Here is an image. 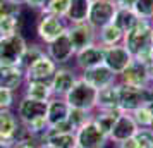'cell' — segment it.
I'll return each instance as SVG.
<instances>
[{"label":"cell","mask_w":153,"mask_h":148,"mask_svg":"<svg viewBox=\"0 0 153 148\" xmlns=\"http://www.w3.org/2000/svg\"><path fill=\"white\" fill-rule=\"evenodd\" d=\"M131 57L138 62L148 64L153 60V24L150 19H139L122 38Z\"/></svg>","instance_id":"cell-1"},{"label":"cell","mask_w":153,"mask_h":148,"mask_svg":"<svg viewBox=\"0 0 153 148\" xmlns=\"http://www.w3.org/2000/svg\"><path fill=\"white\" fill-rule=\"evenodd\" d=\"M117 85H119V109H120V112L131 114L132 110L153 102V85L138 88V86L122 85L119 81Z\"/></svg>","instance_id":"cell-2"},{"label":"cell","mask_w":153,"mask_h":148,"mask_svg":"<svg viewBox=\"0 0 153 148\" xmlns=\"http://www.w3.org/2000/svg\"><path fill=\"white\" fill-rule=\"evenodd\" d=\"M97 95L98 90L90 83H86L81 76L77 78L74 86L65 93V102L69 103L71 109H79V110H86V112H93L97 109Z\"/></svg>","instance_id":"cell-3"},{"label":"cell","mask_w":153,"mask_h":148,"mask_svg":"<svg viewBox=\"0 0 153 148\" xmlns=\"http://www.w3.org/2000/svg\"><path fill=\"white\" fill-rule=\"evenodd\" d=\"M67 31V22L62 17L47 14V12H40L38 21H36V35L45 45L53 42L55 38Z\"/></svg>","instance_id":"cell-4"},{"label":"cell","mask_w":153,"mask_h":148,"mask_svg":"<svg viewBox=\"0 0 153 148\" xmlns=\"http://www.w3.org/2000/svg\"><path fill=\"white\" fill-rule=\"evenodd\" d=\"M28 47V42L19 33L0 38V64L19 65L21 57Z\"/></svg>","instance_id":"cell-5"},{"label":"cell","mask_w":153,"mask_h":148,"mask_svg":"<svg viewBox=\"0 0 153 148\" xmlns=\"http://www.w3.org/2000/svg\"><path fill=\"white\" fill-rule=\"evenodd\" d=\"M57 67L59 65L45 52L40 59H36L35 62L24 71V83H48L50 85Z\"/></svg>","instance_id":"cell-6"},{"label":"cell","mask_w":153,"mask_h":148,"mask_svg":"<svg viewBox=\"0 0 153 148\" xmlns=\"http://www.w3.org/2000/svg\"><path fill=\"white\" fill-rule=\"evenodd\" d=\"M76 141L77 148H107L108 136L90 119L76 131Z\"/></svg>","instance_id":"cell-7"},{"label":"cell","mask_w":153,"mask_h":148,"mask_svg":"<svg viewBox=\"0 0 153 148\" xmlns=\"http://www.w3.org/2000/svg\"><path fill=\"white\" fill-rule=\"evenodd\" d=\"M115 10H117V5L110 0H93L90 5V12H88L86 21L98 31L100 28L110 24Z\"/></svg>","instance_id":"cell-8"},{"label":"cell","mask_w":153,"mask_h":148,"mask_svg":"<svg viewBox=\"0 0 153 148\" xmlns=\"http://www.w3.org/2000/svg\"><path fill=\"white\" fill-rule=\"evenodd\" d=\"M131 62L132 57L122 43L112 45V47H103V64L114 74H117V78L120 72H124L126 67Z\"/></svg>","instance_id":"cell-9"},{"label":"cell","mask_w":153,"mask_h":148,"mask_svg":"<svg viewBox=\"0 0 153 148\" xmlns=\"http://www.w3.org/2000/svg\"><path fill=\"white\" fill-rule=\"evenodd\" d=\"M67 35H69L74 50H81L84 47H90L97 43V29L88 21L83 22H71L67 24Z\"/></svg>","instance_id":"cell-10"},{"label":"cell","mask_w":153,"mask_h":148,"mask_svg":"<svg viewBox=\"0 0 153 148\" xmlns=\"http://www.w3.org/2000/svg\"><path fill=\"white\" fill-rule=\"evenodd\" d=\"M76 54V50L72 47V42H71L69 35H67V31L62 33V35L55 38L53 42H50L47 45V55L57 64V65H64V64H67L74 57Z\"/></svg>","instance_id":"cell-11"},{"label":"cell","mask_w":153,"mask_h":148,"mask_svg":"<svg viewBox=\"0 0 153 148\" xmlns=\"http://www.w3.org/2000/svg\"><path fill=\"white\" fill-rule=\"evenodd\" d=\"M47 109H48V102H40V100L22 97L21 102L17 103V119L22 124H28L38 119H47Z\"/></svg>","instance_id":"cell-12"},{"label":"cell","mask_w":153,"mask_h":148,"mask_svg":"<svg viewBox=\"0 0 153 148\" xmlns=\"http://www.w3.org/2000/svg\"><path fill=\"white\" fill-rule=\"evenodd\" d=\"M119 83L127 86H138V88H143V86H150L153 85L150 81V76H148V69H146V64L138 62L132 59V62L126 67L124 72H120L117 78Z\"/></svg>","instance_id":"cell-13"},{"label":"cell","mask_w":153,"mask_h":148,"mask_svg":"<svg viewBox=\"0 0 153 148\" xmlns=\"http://www.w3.org/2000/svg\"><path fill=\"white\" fill-rule=\"evenodd\" d=\"M138 129L139 127L134 122V119L131 117V114L120 112L119 117L115 119V122H114V127H112L110 134H108V141H112V143L126 141V140H129V138H132Z\"/></svg>","instance_id":"cell-14"},{"label":"cell","mask_w":153,"mask_h":148,"mask_svg":"<svg viewBox=\"0 0 153 148\" xmlns=\"http://www.w3.org/2000/svg\"><path fill=\"white\" fill-rule=\"evenodd\" d=\"M81 78L86 83H90L91 86H95L97 90H102V88H107V86H112L117 83V74H114L105 64H100L97 67L83 71Z\"/></svg>","instance_id":"cell-15"},{"label":"cell","mask_w":153,"mask_h":148,"mask_svg":"<svg viewBox=\"0 0 153 148\" xmlns=\"http://www.w3.org/2000/svg\"><path fill=\"white\" fill-rule=\"evenodd\" d=\"M21 126V120L17 119L12 110H0V145L12 147L16 143V134Z\"/></svg>","instance_id":"cell-16"},{"label":"cell","mask_w":153,"mask_h":148,"mask_svg":"<svg viewBox=\"0 0 153 148\" xmlns=\"http://www.w3.org/2000/svg\"><path fill=\"white\" fill-rule=\"evenodd\" d=\"M74 59H76V65L81 71L97 67L100 64H103V47L98 43H93L90 47L77 50L74 54Z\"/></svg>","instance_id":"cell-17"},{"label":"cell","mask_w":153,"mask_h":148,"mask_svg":"<svg viewBox=\"0 0 153 148\" xmlns=\"http://www.w3.org/2000/svg\"><path fill=\"white\" fill-rule=\"evenodd\" d=\"M77 78L79 76L72 69H67L64 65H59L55 71V74H53V78H52V83H50L53 97H65V93L74 86Z\"/></svg>","instance_id":"cell-18"},{"label":"cell","mask_w":153,"mask_h":148,"mask_svg":"<svg viewBox=\"0 0 153 148\" xmlns=\"http://www.w3.org/2000/svg\"><path fill=\"white\" fill-rule=\"evenodd\" d=\"M24 85V71L19 65L0 64V88L17 91Z\"/></svg>","instance_id":"cell-19"},{"label":"cell","mask_w":153,"mask_h":148,"mask_svg":"<svg viewBox=\"0 0 153 148\" xmlns=\"http://www.w3.org/2000/svg\"><path fill=\"white\" fill-rule=\"evenodd\" d=\"M69 112H71V107L65 102L64 97H52L48 100V109H47V122H48V127L65 120L69 117Z\"/></svg>","instance_id":"cell-20"},{"label":"cell","mask_w":153,"mask_h":148,"mask_svg":"<svg viewBox=\"0 0 153 148\" xmlns=\"http://www.w3.org/2000/svg\"><path fill=\"white\" fill-rule=\"evenodd\" d=\"M97 109L98 110H120L119 109V85L117 83L98 90Z\"/></svg>","instance_id":"cell-21"},{"label":"cell","mask_w":153,"mask_h":148,"mask_svg":"<svg viewBox=\"0 0 153 148\" xmlns=\"http://www.w3.org/2000/svg\"><path fill=\"white\" fill-rule=\"evenodd\" d=\"M122 38H124V33L114 22L107 24V26H103V28H100L97 31V43L102 45V47L119 45V43H122Z\"/></svg>","instance_id":"cell-22"},{"label":"cell","mask_w":153,"mask_h":148,"mask_svg":"<svg viewBox=\"0 0 153 148\" xmlns=\"http://www.w3.org/2000/svg\"><path fill=\"white\" fill-rule=\"evenodd\" d=\"M91 0H69V9L65 14L67 24L71 22H83L88 19Z\"/></svg>","instance_id":"cell-23"},{"label":"cell","mask_w":153,"mask_h":148,"mask_svg":"<svg viewBox=\"0 0 153 148\" xmlns=\"http://www.w3.org/2000/svg\"><path fill=\"white\" fill-rule=\"evenodd\" d=\"M119 114H120V110H98V109H95L93 114H91V120L108 136L112 127H114V122L119 117Z\"/></svg>","instance_id":"cell-24"},{"label":"cell","mask_w":153,"mask_h":148,"mask_svg":"<svg viewBox=\"0 0 153 148\" xmlns=\"http://www.w3.org/2000/svg\"><path fill=\"white\" fill-rule=\"evenodd\" d=\"M141 17H138V14L132 10V9H122V7H117L115 14H114V19L112 22L117 26L122 33H127L129 29L139 21Z\"/></svg>","instance_id":"cell-25"},{"label":"cell","mask_w":153,"mask_h":148,"mask_svg":"<svg viewBox=\"0 0 153 148\" xmlns=\"http://www.w3.org/2000/svg\"><path fill=\"white\" fill-rule=\"evenodd\" d=\"M45 143H48L53 148H77L76 133H53L47 131Z\"/></svg>","instance_id":"cell-26"},{"label":"cell","mask_w":153,"mask_h":148,"mask_svg":"<svg viewBox=\"0 0 153 148\" xmlns=\"http://www.w3.org/2000/svg\"><path fill=\"white\" fill-rule=\"evenodd\" d=\"M26 85V91L24 97L33 100H40V102H48L53 93H52V86L48 83H24Z\"/></svg>","instance_id":"cell-27"},{"label":"cell","mask_w":153,"mask_h":148,"mask_svg":"<svg viewBox=\"0 0 153 148\" xmlns=\"http://www.w3.org/2000/svg\"><path fill=\"white\" fill-rule=\"evenodd\" d=\"M131 117L138 124L139 129H153V114L148 105H143L136 110H132Z\"/></svg>","instance_id":"cell-28"},{"label":"cell","mask_w":153,"mask_h":148,"mask_svg":"<svg viewBox=\"0 0 153 148\" xmlns=\"http://www.w3.org/2000/svg\"><path fill=\"white\" fill-rule=\"evenodd\" d=\"M43 54H45V48H42L40 45H28L26 50H24V54H22V57H21L19 67H21L22 71H26L29 65L35 62L36 59H40Z\"/></svg>","instance_id":"cell-29"},{"label":"cell","mask_w":153,"mask_h":148,"mask_svg":"<svg viewBox=\"0 0 153 148\" xmlns=\"http://www.w3.org/2000/svg\"><path fill=\"white\" fill-rule=\"evenodd\" d=\"M67 9H69V0H47V5L43 9V12L65 19Z\"/></svg>","instance_id":"cell-30"},{"label":"cell","mask_w":153,"mask_h":148,"mask_svg":"<svg viewBox=\"0 0 153 148\" xmlns=\"http://www.w3.org/2000/svg\"><path fill=\"white\" fill-rule=\"evenodd\" d=\"M134 148H153V129H138L132 136Z\"/></svg>","instance_id":"cell-31"},{"label":"cell","mask_w":153,"mask_h":148,"mask_svg":"<svg viewBox=\"0 0 153 148\" xmlns=\"http://www.w3.org/2000/svg\"><path fill=\"white\" fill-rule=\"evenodd\" d=\"M91 114L93 112H86V110H79V109H71L67 120H69L71 124H72V127L77 131L83 124H86L91 119Z\"/></svg>","instance_id":"cell-32"},{"label":"cell","mask_w":153,"mask_h":148,"mask_svg":"<svg viewBox=\"0 0 153 148\" xmlns=\"http://www.w3.org/2000/svg\"><path fill=\"white\" fill-rule=\"evenodd\" d=\"M132 10L141 19H152L153 17V0H134Z\"/></svg>","instance_id":"cell-33"},{"label":"cell","mask_w":153,"mask_h":148,"mask_svg":"<svg viewBox=\"0 0 153 148\" xmlns=\"http://www.w3.org/2000/svg\"><path fill=\"white\" fill-rule=\"evenodd\" d=\"M17 33V16H5L0 17V35L9 36Z\"/></svg>","instance_id":"cell-34"},{"label":"cell","mask_w":153,"mask_h":148,"mask_svg":"<svg viewBox=\"0 0 153 148\" xmlns=\"http://www.w3.org/2000/svg\"><path fill=\"white\" fill-rule=\"evenodd\" d=\"M22 5H17L10 0H0V17L5 16H19Z\"/></svg>","instance_id":"cell-35"},{"label":"cell","mask_w":153,"mask_h":148,"mask_svg":"<svg viewBox=\"0 0 153 148\" xmlns=\"http://www.w3.org/2000/svg\"><path fill=\"white\" fill-rule=\"evenodd\" d=\"M14 105V91L0 88V110H10Z\"/></svg>","instance_id":"cell-36"},{"label":"cell","mask_w":153,"mask_h":148,"mask_svg":"<svg viewBox=\"0 0 153 148\" xmlns=\"http://www.w3.org/2000/svg\"><path fill=\"white\" fill-rule=\"evenodd\" d=\"M47 5V0H24V7L31 9V10H35V12H43V9Z\"/></svg>","instance_id":"cell-37"},{"label":"cell","mask_w":153,"mask_h":148,"mask_svg":"<svg viewBox=\"0 0 153 148\" xmlns=\"http://www.w3.org/2000/svg\"><path fill=\"white\" fill-rule=\"evenodd\" d=\"M38 145L40 143L31 138V140H24V141H19V143H14L10 148H38Z\"/></svg>","instance_id":"cell-38"},{"label":"cell","mask_w":153,"mask_h":148,"mask_svg":"<svg viewBox=\"0 0 153 148\" xmlns=\"http://www.w3.org/2000/svg\"><path fill=\"white\" fill-rule=\"evenodd\" d=\"M117 7H122V9H132L134 5V0H112Z\"/></svg>","instance_id":"cell-39"},{"label":"cell","mask_w":153,"mask_h":148,"mask_svg":"<svg viewBox=\"0 0 153 148\" xmlns=\"http://www.w3.org/2000/svg\"><path fill=\"white\" fill-rule=\"evenodd\" d=\"M38 148H53V147H50L48 143H45V141H43V143H40V145H38Z\"/></svg>","instance_id":"cell-40"},{"label":"cell","mask_w":153,"mask_h":148,"mask_svg":"<svg viewBox=\"0 0 153 148\" xmlns=\"http://www.w3.org/2000/svg\"><path fill=\"white\" fill-rule=\"evenodd\" d=\"M10 2H14L17 5H24V0H10Z\"/></svg>","instance_id":"cell-41"},{"label":"cell","mask_w":153,"mask_h":148,"mask_svg":"<svg viewBox=\"0 0 153 148\" xmlns=\"http://www.w3.org/2000/svg\"><path fill=\"white\" fill-rule=\"evenodd\" d=\"M0 148H10V147H5V145H0Z\"/></svg>","instance_id":"cell-42"},{"label":"cell","mask_w":153,"mask_h":148,"mask_svg":"<svg viewBox=\"0 0 153 148\" xmlns=\"http://www.w3.org/2000/svg\"><path fill=\"white\" fill-rule=\"evenodd\" d=\"M150 21H152V24H153V17H152V19H150Z\"/></svg>","instance_id":"cell-43"},{"label":"cell","mask_w":153,"mask_h":148,"mask_svg":"<svg viewBox=\"0 0 153 148\" xmlns=\"http://www.w3.org/2000/svg\"><path fill=\"white\" fill-rule=\"evenodd\" d=\"M0 38H2V35H0Z\"/></svg>","instance_id":"cell-44"}]
</instances>
